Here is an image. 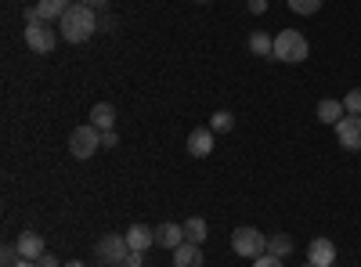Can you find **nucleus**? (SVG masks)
<instances>
[{"label":"nucleus","instance_id":"nucleus-1","mask_svg":"<svg viewBox=\"0 0 361 267\" xmlns=\"http://www.w3.org/2000/svg\"><path fill=\"white\" fill-rule=\"evenodd\" d=\"M58 25H62V37L69 40V44H87L90 37H94V29H98V15H94V8H87V4H76L58 18Z\"/></svg>","mask_w":361,"mask_h":267},{"label":"nucleus","instance_id":"nucleus-2","mask_svg":"<svg viewBox=\"0 0 361 267\" xmlns=\"http://www.w3.org/2000/svg\"><path fill=\"white\" fill-rule=\"evenodd\" d=\"M311 54V44L307 37L300 33V29H282V33L275 37V58L279 62H304V58Z\"/></svg>","mask_w":361,"mask_h":267},{"label":"nucleus","instance_id":"nucleus-3","mask_svg":"<svg viewBox=\"0 0 361 267\" xmlns=\"http://www.w3.org/2000/svg\"><path fill=\"white\" fill-rule=\"evenodd\" d=\"M231 249H235L238 256H246V260H257V256L267 253V239H264L257 228H235V235H231Z\"/></svg>","mask_w":361,"mask_h":267},{"label":"nucleus","instance_id":"nucleus-4","mask_svg":"<svg viewBox=\"0 0 361 267\" xmlns=\"http://www.w3.org/2000/svg\"><path fill=\"white\" fill-rule=\"evenodd\" d=\"M98 144H102V130L98 127H76L73 134H69V152H73V159H90L98 152Z\"/></svg>","mask_w":361,"mask_h":267},{"label":"nucleus","instance_id":"nucleus-5","mask_svg":"<svg viewBox=\"0 0 361 267\" xmlns=\"http://www.w3.org/2000/svg\"><path fill=\"white\" fill-rule=\"evenodd\" d=\"M127 256H134V249L127 246V235H105V239L98 242V260H102V263L119 267Z\"/></svg>","mask_w":361,"mask_h":267},{"label":"nucleus","instance_id":"nucleus-6","mask_svg":"<svg viewBox=\"0 0 361 267\" xmlns=\"http://www.w3.org/2000/svg\"><path fill=\"white\" fill-rule=\"evenodd\" d=\"M54 44H58V37H54V29H51V25H25V47H29V51L51 54Z\"/></svg>","mask_w":361,"mask_h":267},{"label":"nucleus","instance_id":"nucleus-7","mask_svg":"<svg viewBox=\"0 0 361 267\" xmlns=\"http://www.w3.org/2000/svg\"><path fill=\"white\" fill-rule=\"evenodd\" d=\"M336 137L347 152H361V116H343L336 123Z\"/></svg>","mask_w":361,"mask_h":267},{"label":"nucleus","instance_id":"nucleus-8","mask_svg":"<svg viewBox=\"0 0 361 267\" xmlns=\"http://www.w3.org/2000/svg\"><path fill=\"white\" fill-rule=\"evenodd\" d=\"M127 246L134 249V253H145V249H152L156 246V228H145V224H130L127 231Z\"/></svg>","mask_w":361,"mask_h":267},{"label":"nucleus","instance_id":"nucleus-9","mask_svg":"<svg viewBox=\"0 0 361 267\" xmlns=\"http://www.w3.org/2000/svg\"><path fill=\"white\" fill-rule=\"evenodd\" d=\"M15 249H18L22 260H40V256L47 253V246H44V239H40L37 231H22L18 242H15Z\"/></svg>","mask_w":361,"mask_h":267},{"label":"nucleus","instance_id":"nucleus-10","mask_svg":"<svg viewBox=\"0 0 361 267\" xmlns=\"http://www.w3.org/2000/svg\"><path fill=\"white\" fill-rule=\"evenodd\" d=\"M180 242H188L185 239V224H159L156 228V246H163V249H177Z\"/></svg>","mask_w":361,"mask_h":267},{"label":"nucleus","instance_id":"nucleus-11","mask_svg":"<svg viewBox=\"0 0 361 267\" xmlns=\"http://www.w3.org/2000/svg\"><path fill=\"white\" fill-rule=\"evenodd\" d=\"M188 152H192L195 159H202V156L214 152V130H209V127L192 130V134H188Z\"/></svg>","mask_w":361,"mask_h":267},{"label":"nucleus","instance_id":"nucleus-12","mask_svg":"<svg viewBox=\"0 0 361 267\" xmlns=\"http://www.w3.org/2000/svg\"><path fill=\"white\" fill-rule=\"evenodd\" d=\"M307 260L318 263V267H333L336 263V246L329 242V239H314L311 249H307Z\"/></svg>","mask_w":361,"mask_h":267},{"label":"nucleus","instance_id":"nucleus-13","mask_svg":"<svg viewBox=\"0 0 361 267\" xmlns=\"http://www.w3.org/2000/svg\"><path fill=\"white\" fill-rule=\"evenodd\" d=\"M202 263L206 260H202V249L195 242H180L173 249V267H202Z\"/></svg>","mask_w":361,"mask_h":267},{"label":"nucleus","instance_id":"nucleus-14","mask_svg":"<svg viewBox=\"0 0 361 267\" xmlns=\"http://www.w3.org/2000/svg\"><path fill=\"white\" fill-rule=\"evenodd\" d=\"M90 127H98L102 134H105V130H112V127H116V105L102 101V105L90 108Z\"/></svg>","mask_w":361,"mask_h":267},{"label":"nucleus","instance_id":"nucleus-15","mask_svg":"<svg viewBox=\"0 0 361 267\" xmlns=\"http://www.w3.org/2000/svg\"><path fill=\"white\" fill-rule=\"evenodd\" d=\"M73 4H76V0H40L37 15H40V22H51V18H62Z\"/></svg>","mask_w":361,"mask_h":267},{"label":"nucleus","instance_id":"nucleus-16","mask_svg":"<svg viewBox=\"0 0 361 267\" xmlns=\"http://www.w3.org/2000/svg\"><path fill=\"white\" fill-rule=\"evenodd\" d=\"M318 120L336 127V123L343 120V101H336V98H322V101H318Z\"/></svg>","mask_w":361,"mask_h":267},{"label":"nucleus","instance_id":"nucleus-17","mask_svg":"<svg viewBox=\"0 0 361 267\" xmlns=\"http://www.w3.org/2000/svg\"><path fill=\"white\" fill-rule=\"evenodd\" d=\"M250 51H253V54H260V58L275 54V37H267V33H260V29H257V33L250 37Z\"/></svg>","mask_w":361,"mask_h":267},{"label":"nucleus","instance_id":"nucleus-18","mask_svg":"<svg viewBox=\"0 0 361 267\" xmlns=\"http://www.w3.org/2000/svg\"><path fill=\"white\" fill-rule=\"evenodd\" d=\"M185 239L195 242V246L206 242V221H202V217H188V221H185Z\"/></svg>","mask_w":361,"mask_h":267},{"label":"nucleus","instance_id":"nucleus-19","mask_svg":"<svg viewBox=\"0 0 361 267\" xmlns=\"http://www.w3.org/2000/svg\"><path fill=\"white\" fill-rule=\"evenodd\" d=\"M267 253L286 260V256L293 253V239H289V235H275V239H267Z\"/></svg>","mask_w":361,"mask_h":267},{"label":"nucleus","instance_id":"nucleus-20","mask_svg":"<svg viewBox=\"0 0 361 267\" xmlns=\"http://www.w3.org/2000/svg\"><path fill=\"white\" fill-rule=\"evenodd\" d=\"M318 8H322V0H289V11L293 15H304V18H311Z\"/></svg>","mask_w":361,"mask_h":267},{"label":"nucleus","instance_id":"nucleus-21","mask_svg":"<svg viewBox=\"0 0 361 267\" xmlns=\"http://www.w3.org/2000/svg\"><path fill=\"white\" fill-rule=\"evenodd\" d=\"M231 127H235V116H231V112H214V120H209V130L217 134V130H231Z\"/></svg>","mask_w":361,"mask_h":267},{"label":"nucleus","instance_id":"nucleus-22","mask_svg":"<svg viewBox=\"0 0 361 267\" xmlns=\"http://www.w3.org/2000/svg\"><path fill=\"white\" fill-rule=\"evenodd\" d=\"M343 108H347L350 116H361V87H354V91L343 98Z\"/></svg>","mask_w":361,"mask_h":267},{"label":"nucleus","instance_id":"nucleus-23","mask_svg":"<svg viewBox=\"0 0 361 267\" xmlns=\"http://www.w3.org/2000/svg\"><path fill=\"white\" fill-rule=\"evenodd\" d=\"M253 267H286V263H282V256L264 253V256H257V260H253Z\"/></svg>","mask_w":361,"mask_h":267},{"label":"nucleus","instance_id":"nucleus-24","mask_svg":"<svg viewBox=\"0 0 361 267\" xmlns=\"http://www.w3.org/2000/svg\"><path fill=\"white\" fill-rule=\"evenodd\" d=\"M37 267H66V263H58V256H54V253H44V256L37 260Z\"/></svg>","mask_w":361,"mask_h":267},{"label":"nucleus","instance_id":"nucleus-25","mask_svg":"<svg viewBox=\"0 0 361 267\" xmlns=\"http://www.w3.org/2000/svg\"><path fill=\"white\" fill-rule=\"evenodd\" d=\"M250 11L253 15H264L267 11V0H250Z\"/></svg>","mask_w":361,"mask_h":267},{"label":"nucleus","instance_id":"nucleus-26","mask_svg":"<svg viewBox=\"0 0 361 267\" xmlns=\"http://www.w3.org/2000/svg\"><path fill=\"white\" fill-rule=\"evenodd\" d=\"M119 267H145V263H141V253H134V256H127V260H123V263H119Z\"/></svg>","mask_w":361,"mask_h":267},{"label":"nucleus","instance_id":"nucleus-27","mask_svg":"<svg viewBox=\"0 0 361 267\" xmlns=\"http://www.w3.org/2000/svg\"><path fill=\"white\" fill-rule=\"evenodd\" d=\"M116 141H119V137H116L112 130H105V134H102V144H105V148H116Z\"/></svg>","mask_w":361,"mask_h":267},{"label":"nucleus","instance_id":"nucleus-28","mask_svg":"<svg viewBox=\"0 0 361 267\" xmlns=\"http://www.w3.org/2000/svg\"><path fill=\"white\" fill-rule=\"evenodd\" d=\"M80 4H87V8H94V11H98V8H105V4H109V0H80Z\"/></svg>","mask_w":361,"mask_h":267},{"label":"nucleus","instance_id":"nucleus-29","mask_svg":"<svg viewBox=\"0 0 361 267\" xmlns=\"http://www.w3.org/2000/svg\"><path fill=\"white\" fill-rule=\"evenodd\" d=\"M15 267H37V260H22V256H18V263H15Z\"/></svg>","mask_w":361,"mask_h":267},{"label":"nucleus","instance_id":"nucleus-30","mask_svg":"<svg viewBox=\"0 0 361 267\" xmlns=\"http://www.w3.org/2000/svg\"><path fill=\"white\" fill-rule=\"evenodd\" d=\"M66 267H87V263H80V260H69V263H66Z\"/></svg>","mask_w":361,"mask_h":267},{"label":"nucleus","instance_id":"nucleus-31","mask_svg":"<svg viewBox=\"0 0 361 267\" xmlns=\"http://www.w3.org/2000/svg\"><path fill=\"white\" fill-rule=\"evenodd\" d=\"M304 267H318V263H311V260H307V263H304Z\"/></svg>","mask_w":361,"mask_h":267}]
</instances>
